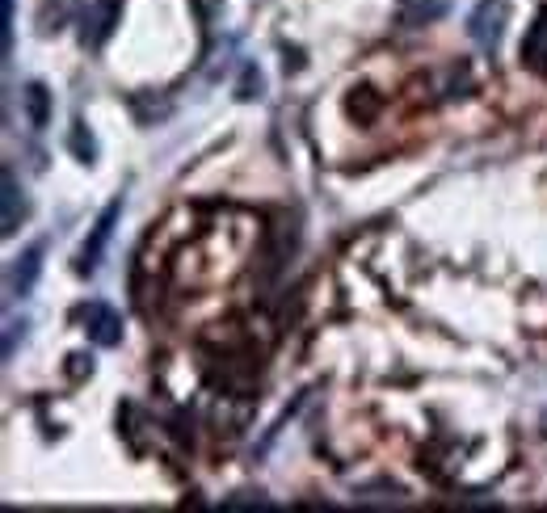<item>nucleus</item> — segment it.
<instances>
[{
  "label": "nucleus",
  "instance_id": "nucleus-2",
  "mask_svg": "<svg viewBox=\"0 0 547 513\" xmlns=\"http://www.w3.org/2000/svg\"><path fill=\"white\" fill-rule=\"evenodd\" d=\"M118 215H123V202H110L106 215L93 223V236L85 240V249H80V274H93V270H97V261H101V253H106V244H110V236H114Z\"/></svg>",
  "mask_w": 547,
  "mask_h": 513
},
{
  "label": "nucleus",
  "instance_id": "nucleus-7",
  "mask_svg": "<svg viewBox=\"0 0 547 513\" xmlns=\"http://www.w3.org/2000/svg\"><path fill=\"white\" fill-rule=\"evenodd\" d=\"M72 152H76L80 160H93V156H97V148H93V135H89L85 127H76V131H72Z\"/></svg>",
  "mask_w": 547,
  "mask_h": 513
},
{
  "label": "nucleus",
  "instance_id": "nucleus-8",
  "mask_svg": "<svg viewBox=\"0 0 547 513\" xmlns=\"http://www.w3.org/2000/svg\"><path fill=\"white\" fill-rule=\"evenodd\" d=\"M257 93H261V76H257L253 68H245V80H240V97L249 101V97H257Z\"/></svg>",
  "mask_w": 547,
  "mask_h": 513
},
{
  "label": "nucleus",
  "instance_id": "nucleus-5",
  "mask_svg": "<svg viewBox=\"0 0 547 513\" xmlns=\"http://www.w3.org/2000/svg\"><path fill=\"white\" fill-rule=\"evenodd\" d=\"M38 270H43V249H30L26 257H17L13 274H9V291H13V295H30Z\"/></svg>",
  "mask_w": 547,
  "mask_h": 513
},
{
  "label": "nucleus",
  "instance_id": "nucleus-1",
  "mask_svg": "<svg viewBox=\"0 0 547 513\" xmlns=\"http://www.w3.org/2000/svg\"><path fill=\"white\" fill-rule=\"evenodd\" d=\"M505 22H510V5H505V0H480V5L472 9V17H468V34L480 47H497Z\"/></svg>",
  "mask_w": 547,
  "mask_h": 513
},
{
  "label": "nucleus",
  "instance_id": "nucleus-4",
  "mask_svg": "<svg viewBox=\"0 0 547 513\" xmlns=\"http://www.w3.org/2000/svg\"><path fill=\"white\" fill-rule=\"evenodd\" d=\"M22 106H26V118H30L34 131L51 127V93H47V85H26Z\"/></svg>",
  "mask_w": 547,
  "mask_h": 513
},
{
  "label": "nucleus",
  "instance_id": "nucleus-3",
  "mask_svg": "<svg viewBox=\"0 0 547 513\" xmlns=\"http://www.w3.org/2000/svg\"><path fill=\"white\" fill-rule=\"evenodd\" d=\"M80 320H85V333L97 345H118V341H123V320H118L106 303H89L85 312H80Z\"/></svg>",
  "mask_w": 547,
  "mask_h": 513
},
{
  "label": "nucleus",
  "instance_id": "nucleus-6",
  "mask_svg": "<svg viewBox=\"0 0 547 513\" xmlns=\"http://www.w3.org/2000/svg\"><path fill=\"white\" fill-rule=\"evenodd\" d=\"M22 190H17V177L5 169V236L17 232V219H22Z\"/></svg>",
  "mask_w": 547,
  "mask_h": 513
}]
</instances>
